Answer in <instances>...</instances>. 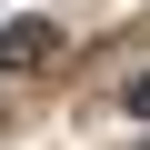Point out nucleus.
Masks as SVG:
<instances>
[{
	"label": "nucleus",
	"mask_w": 150,
	"mask_h": 150,
	"mask_svg": "<svg viewBox=\"0 0 150 150\" xmlns=\"http://www.w3.org/2000/svg\"><path fill=\"white\" fill-rule=\"evenodd\" d=\"M130 110H140V120H150V80H130Z\"/></svg>",
	"instance_id": "nucleus-2"
},
{
	"label": "nucleus",
	"mask_w": 150,
	"mask_h": 150,
	"mask_svg": "<svg viewBox=\"0 0 150 150\" xmlns=\"http://www.w3.org/2000/svg\"><path fill=\"white\" fill-rule=\"evenodd\" d=\"M60 50V20H0V70H40Z\"/></svg>",
	"instance_id": "nucleus-1"
}]
</instances>
